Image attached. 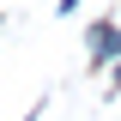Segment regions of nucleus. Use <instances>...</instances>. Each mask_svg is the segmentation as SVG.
<instances>
[{"label":"nucleus","instance_id":"f03ea898","mask_svg":"<svg viewBox=\"0 0 121 121\" xmlns=\"http://www.w3.org/2000/svg\"><path fill=\"white\" fill-rule=\"evenodd\" d=\"M24 121H36V115H24Z\"/></svg>","mask_w":121,"mask_h":121},{"label":"nucleus","instance_id":"f257e3e1","mask_svg":"<svg viewBox=\"0 0 121 121\" xmlns=\"http://www.w3.org/2000/svg\"><path fill=\"white\" fill-rule=\"evenodd\" d=\"M121 55V30L115 24H97L91 30V60H115Z\"/></svg>","mask_w":121,"mask_h":121}]
</instances>
